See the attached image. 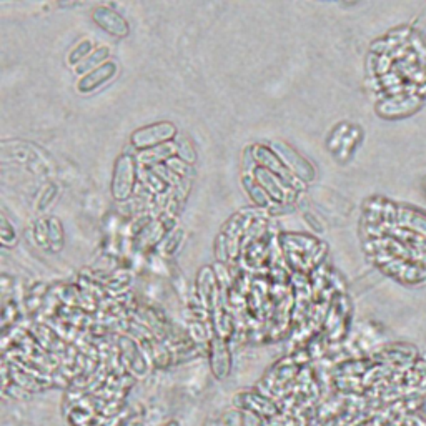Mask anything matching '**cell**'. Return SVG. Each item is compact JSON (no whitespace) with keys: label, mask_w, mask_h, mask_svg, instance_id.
I'll return each instance as SVG.
<instances>
[{"label":"cell","mask_w":426,"mask_h":426,"mask_svg":"<svg viewBox=\"0 0 426 426\" xmlns=\"http://www.w3.org/2000/svg\"><path fill=\"white\" fill-rule=\"evenodd\" d=\"M197 293H198V302L200 307L205 310H215L217 298H219V286H217V276L212 272V268H203L198 273V281H197Z\"/></svg>","instance_id":"cell-6"},{"label":"cell","mask_w":426,"mask_h":426,"mask_svg":"<svg viewBox=\"0 0 426 426\" xmlns=\"http://www.w3.org/2000/svg\"><path fill=\"white\" fill-rule=\"evenodd\" d=\"M92 18H94V22L102 30L117 37V39H125L128 35V32H130L127 20L118 12H115L114 8L107 6L95 7L94 12H92Z\"/></svg>","instance_id":"cell-4"},{"label":"cell","mask_w":426,"mask_h":426,"mask_svg":"<svg viewBox=\"0 0 426 426\" xmlns=\"http://www.w3.org/2000/svg\"><path fill=\"white\" fill-rule=\"evenodd\" d=\"M180 243H182V230H177V231L172 230L169 237L164 238V253L172 255Z\"/></svg>","instance_id":"cell-13"},{"label":"cell","mask_w":426,"mask_h":426,"mask_svg":"<svg viewBox=\"0 0 426 426\" xmlns=\"http://www.w3.org/2000/svg\"><path fill=\"white\" fill-rule=\"evenodd\" d=\"M115 73H117V63L112 62V60H107L105 63H102L95 71L80 77V80L77 83V90L80 94H90V92L100 89L104 83L112 80Z\"/></svg>","instance_id":"cell-5"},{"label":"cell","mask_w":426,"mask_h":426,"mask_svg":"<svg viewBox=\"0 0 426 426\" xmlns=\"http://www.w3.org/2000/svg\"><path fill=\"white\" fill-rule=\"evenodd\" d=\"M49 245L54 252H60L63 247V229L57 219L49 220Z\"/></svg>","instance_id":"cell-10"},{"label":"cell","mask_w":426,"mask_h":426,"mask_svg":"<svg viewBox=\"0 0 426 426\" xmlns=\"http://www.w3.org/2000/svg\"><path fill=\"white\" fill-rule=\"evenodd\" d=\"M275 152L284 162L286 169L290 170L295 177L305 180V182H312L315 178V169L308 160H305L298 152L293 150L290 145H286L284 142L275 143Z\"/></svg>","instance_id":"cell-3"},{"label":"cell","mask_w":426,"mask_h":426,"mask_svg":"<svg viewBox=\"0 0 426 426\" xmlns=\"http://www.w3.org/2000/svg\"><path fill=\"white\" fill-rule=\"evenodd\" d=\"M107 57H109V49L107 47H100V49H95L94 52H92L89 57H87L83 62L80 63V66L75 67V72L80 73V75H87V73L95 71L97 67H100L102 63L107 62Z\"/></svg>","instance_id":"cell-9"},{"label":"cell","mask_w":426,"mask_h":426,"mask_svg":"<svg viewBox=\"0 0 426 426\" xmlns=\"http://www.w3.org/2000/svg\"><path fill=\"white\" fill-rule=\"evenodd\" d=\"M17 243V233L13 226L8 224L6 215H2V245L4 247H13Z\"/></svg>","instance_id":"cell-12"},{"label":"cell","mask_w":426,"mask_h":426,"mask_svg":"<svg viewBox=\"0 0 426 426\" xmlns=\"http://www.w3.org/2000/svg\"><path fill=\"white\" fill-rule=\"evenodd\" d=\"M175 133H177V128L170 122L152 123L148 125V127L138 128V130L133 133L132 145L138 148V150H150V148L165 145L166 142L172 140Z\"/></svg>","instance_id":"cell-2"},{"label":"cell","mask_w":426,"mask_h":426,"mask_svg":"<svg viewBox=\"0 0 426 426\" xmlns=\"http://www.w3.org/2000/svg\"><path fill=\"white\" fill-rule=\"evenodd\" d=\"M243 185H245V188H247L248 195L253 198V202L257 203L258 207L265 208V210H270L273 200L270 197H268V193L265 192V190H263L260 185H258L257 180H255L253 177H245Z\"/></svg>","instance_id":"cell-8"},{"label":"cell","mask_w":426,"mask_h":426,"mask_svg":"<svg viewBox=\"0 0 426 426\" xmlns=\"http://www.w3.org/2000/svg\"><path fill=\"white\" fill-rule=\"evenodd\" d=\"M135 180H137V166L135 160L132 155H120L114 166L112 175V197L115 202H128L133 195L135 190Z\"/></svg>","instance_id":"cell-1"},{"label":"cell","mask_w":426,"mask_h":426,"mask_svg":"<svg viewBox=\"0 0 426 426\" xmlns=\"http://www.w3.org/2000/svg\"><path fill=\"white\" fill-rule=\"evenodd\" d=\"M94 50H95L94 44H92L90 40L80 42V44H78L77 47L72 50L71 55H68V63H71V66H73V67L80 66L83 60L89 57V55L94 52Z\"/></svg>","instance_id":"cell-11"},{"label":"cell","mask_w":426,"mask_h":426,"mask_svg":"<svg viewBox=\"0 0 426 426\" xmlns=\"http://www.w3.org/2000/svg\"><path fill=\"white\" fill-rule=\"evenodd\" d=\"M210 363H212V370L213 375L217 378H225L230 372L231 367V356H230V350L229 345L224 338L215 336L212 338L210 341Z\"/></svg>","instance_id":"cell-7"},{"label":"cell","mask_w":426,"mask_h":426,"mask_svg":"<svg viewBox=\"0 0 426 426\" xmlns=\"http://www.w3.org/2000/svg\"><path fill=\"white\" fill-rule=\"evenodd\" d=\"M55 195H57V187H55V185H49V188L40 195L39 207L37 208H39V210H45V208H49L50 203H52V200L55 198Z\"/></svg>","instance_id":"cell-14"}]
</instances>
